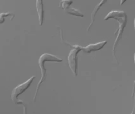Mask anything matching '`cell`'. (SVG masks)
<instances>
[{"mask_svg": "<svg viewBox=\"0 0 135 114\" xmlns=\"http://www.w3.org/2000/svg\"><path fill=\"white\" fill-rule=\"evenodd\" d=\"M62 61H63V59L56 57L54 55L49 54V53H44L40 56L38 59V65H39V67L41 68L42 76L41 80L39 81L37 86L36 92L34 97L33 99L35 102L36 101V97L39 90L40 86L46 78V70L45 67V62L48 61L61 62Z\"/></svg>", "mask_w": 135, "mask_h": 114, "instance_id": "cell-1", "label": "cell"}, {"mask_svg": "<svg viewBox=\"0 0 135 114\" xmlns=\"http://www.w3.org/2000/svg\"><path fill=\"white\" fill-rule=\"evenodd\" d=\"M114 19L117 20L120 24L119 30L117 39L115 40L114 45L113 51H114V49L118 44L119 40L121 37L123 33L124 28L126 27L127 21V16L126 13L123 11L120 10H113L109 12L104 18L105 20H107L109 19Z\"/></svg>", "mask_w": 135, "mask_h": 114, "instance_id": "cell-2", "label": "cell"}, {"mask_svg": "<svg viewBox=\"0 0 135 114\" xmlns=\"http://www.w3.org/2000/svg\"><path fill=\"white\" fill-rule=\"evenodd\" d=\"M35 78V76H33L22 84L18 85L14 88L12 92L11 98L12 101L15 104H18L19 101L20 100L18 99V97L23 93L30 87Z\"/></svg>", "mask_w": 135, "mask_h": 114, "instance_id": "cell-3", "label": "cell"}, {"mask_svg": "<svg viewBox=\"0 0 135 114\" xmlns=\"http://www.w3.org/2000/svg\"><path fill=\"white\" fill-rule=\"evenodd\" d=\"M74 48L71 50L68 57L69 65L72 73L75 76L77 75V55L78 53L82 50V47L78 45L73 46Z\"/></svg>", "mask_w": 135, "mask_h": 114, "instance_id": "cell-4", "label": "cell"}, {"mask_svg": "<svg viewBox=\"0 0 135 114\" xmlns=\"http://www.w3.org/2000/svg\"><path fill=\"white\" fill-rule=\"evenodd\" d=\"M72 3L73 1H72L63 0L60 2V6H61L63 9L69 14L76 16L83 17L84 15L81 12L71 6Z\"/></svg>", "mask_w": 135, "mask_h": 114, "instance_id": "cell-5", "label": "cell"}, {"mask_svg": "<svg viewBox=\"0 0 135 114\" xmlns=\"http://www.w3.org/2000/svg\"><path fill=\"white\" fill-rule=\"evenodd\" d=\"M107 43V41H103L94 44H90L85 47H82V50L85 53H90L99 50L102 48Z\"/></svg>", "mask_w": 135, "mask_h": 114, "instance_id": "cell-6", "label": "cell"}, {"mask_svg": "<svg viewBox=\"0 0 135 114\" xmlns=\"http://www.w3.org/2000/svg\"><path fill=\"white\" fill-rule=\"evenodd\" d=\"M43 1L42 0H37L36 1V8L38 16L39 25L41 26L43 23L44 19V10H43Z\"/></svg>", "mask_w": 135, "mask_h": 114, "instance_id": "cell-7", "label": "cell"}, {"mask_svg": "<svg viewBox=\"0 0 135 114\" xmlns=\"http://www.w3.org/2000/svg\"><path fill=\"white\" fill-rule=\"evenodd\" d=\"M107 1H101V2L98 4L95 7L94 9V10H93V12H92V13H91V21L90 25H89V27L88 28V31H89V29L91 27V25H92L93 23H94V21L95 17V15H96V13L101 8L102 6L103 5V4H105L106 2H107Z\"/></svg>", "mask_w": 135, "mask_h": 114, "instance_id": "cell-8", "label": "cell"}, {"mask_svg": "<svg viewBox=\"0 0 135 114\" xmlns=\"http://www.w3.org/2000/svg\"><path fill=\"white\" fill-rule=\"evenodd\" d=\"M15 16V14L11 12L2 13L0 14V20L1 23H4V17L8 16Z\"/></svg>", "mask_w": 135, "mask_h": 114, "instance_id": "cell-9", "label": "cell"}, {"mask_svg": "<svg viewBox=\"0 0 135 114\" xmlns=\"http://www.w3.org/2000/svg\"><path fill=\"white\" fill-rule=\"evenodd\" d=\"M134 107H133V109L132 112L130 114H134L135 113V96H134Z\"/></svg>", "mask_w": 135, "mask_h": 114, "instance_id": "cell-10", "label": "cell"}, {"mask_svg": "<svg viewBox=\"0 0 135 114\" xmlns=\"http://www.w3.org/2000/svg\"><path fill=\"white\" fill-rule=\"evenodd\" d=\"M134 63H135V53H134ZM134 83H135V81H134Z\"/></svg>", "mask_w": 135, "mask_h": 114, "instance_id": "cell-11", "label": "cell"}, {"mask_svg": "<svg viewBox=\"0 0 135 114\" xmlns=\"http://www.w3.org/2000/svg\"><path fill=\"white\" fill-rule=\"evenodd\" d=\"M125 1H121L120 4L121 5L122 4H123V2H125Z\"/></svg>", "mask_w": 135, "mask_h": 114, "instance_id": "cell-12", "label": "cell"}, {"mask_svg": "<svg viewBox=\"0 0 135 114\" xmlns=\"http://www.w3.org/2000/svg\"><path fill=\"white\" fill-rule=\"evenodd\" d=\"M134 27H135V20H134Z\"/></svg>", "mask_w": 135, "mask_h": 114, "instance_id": "cell-13", "label": "cell"}]
</instances>
